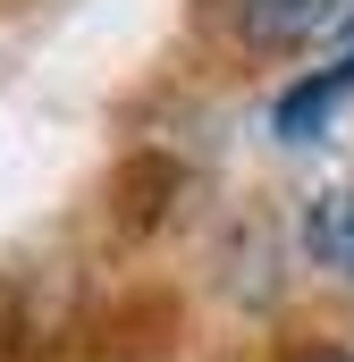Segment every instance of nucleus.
Here are the masks:
<instances>
[{
	"label": "nucleus",
	"mask_w": 354,
	"mask_h": 362,
	"mask_svg": "<svg viewBox=\"0 0 354 362\" xmlns=\"http://www.w3.org/2000/svg\"><path fill=\"white\" fill-rule=\"evenodd\" d=\"M228 25L253 59H312L354 42V0H228Z\"/></svg>",
	"instance_id": "f257e3e1"
},
{
	"label": "nucleus",
	"mask_w": 354,
	"mask_h": 362,
	"mask_svg": "<svg viewBox=\"0 0 354 362\" xmlns=\"http://www.w3.org/2000/svg\"><path fill=\"white\" fill-rule=\"evenodd\" d=\"M346 110H354V42H338L321 68H304L295 85H278V101H270V135H278V144H321Z\"/></svg>",
	"instance_id": "f03ea898"
},
{
	"label": "nucleus",
	"mask_w": 354,
	"mask_h": 362,
	"mask_svg": "<svg viewBox=\"0 0 354 362\" xmlns=\"http://www.w3.org/2000/svg\"><path fill=\"white\" fill-rule=\"evenodd\" d=\"M295 245H304V262H312L321 278L354 286V185H321V194L304 202Z\"/></svg>",
	"instance_id": "7ed1b4c3"
},
{
	"label": "nucleus",
	"mask_w": 354,
	"mask_h": 362,
	"mask_svg": "<svg viewBox=\"0 0 354 362\" xmlns=\"http://www.w3.org/2000/svg\"><path fill=\"white\" fill-rule=\"evenodd\" d=\"M278 362H354V346H346V337H295Z\"/></svg>",
	"instance_id": "20e7f679"
}]
</instances>
